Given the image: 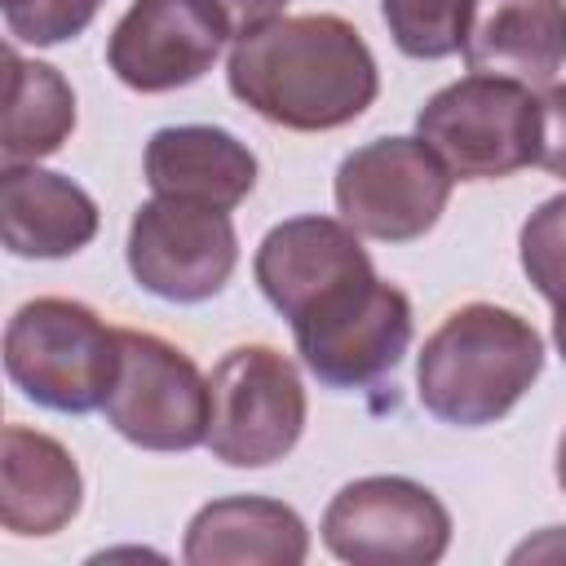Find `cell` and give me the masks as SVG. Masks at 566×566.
Instances as JSON below:
<instances>
[{"label": "cell", "mask_w": 566, "mask_h": 566, "mask_svg": "<svg viewBox=\"0 0 566 566\" xmlns=\"http://www.w3.org/2000/svg\"><path fill=\"white\" fill-rule=\"evenodd\" d=\"M84 504L75 455L27 424L0 433V522L9 535H57Z\"/></svg>", "instance_id": "obj_16"}, {"label": "cell", "mask_w": 566, "mask_h": 566, "mask_svg": "<svg viewBox=\"0 0 566 566\" xmlns=\"http://www.w3.org/2000/svg\"><path fill=\"white\" fill-rule=\"evenodd\" d=\"M146 186L159 199L230 212L256 186V155L217 124H168L146 142Z\"/></svg>", "instance_id": "obj_13"}, {"label": "cell", "mask_w": 566, "mask_h": 566, "mask_svg": "<svg viewBox=\"0 0 566 566\" xmlns=\"http://www.w3.org/2000/svg\"><path fill=\"white\" fill-rule=\"evenodd\" d=\"M208 4H212L217 18L226 22L230 40H239V35H248V31H256V27L274 22V18H283V4H287V0H208Z\"/></svg>", "instance_id": "obj_23"}, {"label": "cell", "mask_w": 566, "mask_h": 566, "mask_svg": "<svg viewBox=\"0 0 566 566\" xmlns=\"http://www.w3.org/2000/svg\"><path fill=\"white\" fill-rule=\"evenodd\" d=\"M226 80L252 115L292 133L345 128L380 93L367 40L336 13L274 18L239 35Z\"/></svg>", "instance_id": "obj_1"}, {"label": "cell", "mask_w": 566, "mask_h": 566, "mask_svg": "<svg viewBox=\"0 0 566 566\" xmlns=\"http://www.w3.org/2000/svg\"><path fill=\"white\" fill-rule=\"evenodd\" d=\"M380 18L407 57L438 62L464 49L478 22V0H380Z\"/></svg>", "instance_id": "obj_19"}, {"label": "cell", "mask_w": 566, "mask_h": 566, "mask_svg": "<svg viewBox=\"0 0 566 566\" xmlns=\"http://www.w3.org/2000/svg\"><path fill=\"white\" fill-rule=\"evenodd\" d=\"M4 371L35 407L84 416L106 402L119 376V332L84 301L35 296L4 327Z\"/></svg>", "instance_id": "obj_3"}, {"label": "cell", "mask_w": 566, "mask_h": 566, "mask_svg": "<svg viewBox=\"0 0 566 566\" xmlns=\"http://www.w3.org/2000/svg\"><path fill=\"white\" fill-rule=\"evenodd\" d=\"M124 252L137 287L159 301L199 305L230 283L239 265V234L230 212L155 195L133 212Z\"/></svg>", "instance_id": "obj_10"}, {"label": "cell", "mask_w": 566, "mask_h": 566, "mask_svg": "<svg viewBox=\"0 0 566 566\" xmlns=\"http://www.w3.org/2000/svg\"><path fill=\"white\" fill-rule=\"evenodd\" d=\"M106 0H0L4 27L13 40L49 49L75 40L102 9Z\"/></svg>", "instance_id": "obj_21"}, {"label": "cell", "mask_w": 566, "mask_h": 566, "mask_svg": "<svg viewBox=\"0 0 566 566\" xmlns=\"http://www.w3.org/2000/svg\"><path fill=\"white\" fill-rule=\"evenodd\" d=\"M71 133H75V93L62 80V71L9 49L4 128H0L4 164H40L44 155H57Z\"/></svg>", "instance_id": "obj_18"}, {"label": "cell", "mask_w": 566, "mask_h": 566, "mask_svg": "<svg viewBox=\"0 0 566 566\" xmlns=\"http://www.w3.org/2000/svg\"><path fill=\"white\" fill-rule=\"evenodd\" d=\"M460 53L478 75H504L526 88L553 84L566 66V0H495Z\"/></svg>", "instance_id": "obj_17"}, {"label": "cell", "mask_w": 566, "mask_h": 566, "mask_svg": "<svg viewBox=\"0 0 566 566\" xmlns=\"http://www.w3.org/2000/svg\"><path fill=\"white\" fill-rule=\"evenodd\" d=\"M208 451L230 469H265L305 433V385L287 354L234 345L208 376Z\"/></svg>", "instance_id": "obj_5"}, {"label": "cell", "mask_w": 566, "mask_h": 566, "mask_svg": "<svg viewBox=\"0 0 566 566\" xmlns=\"http://www.w3.org/2000/svg\"><path fill=\"white\" fill-rule=\"evenodd\" d=\"M411 301L385 279H358L292 318L301 363L327 389H363L394 371L411 345Z\"/></svg>", "instance_id": "obj_7"}, {"label": "cell", "mask_w": 566, "mask_h": 566, "mask_svg": "<svg viewBox=\"0 0 566 566\" xmlns=\"http://www.w3.org/2000/svg\"><path fill=\"white\" fill-rule=\"evenodd\" d=\"M323 544L349 566H433L451 544L447 504L398 473L345 482L323 513Z\"/></svg>", "instance_id": "obj_8"}, {"label": "cell", "mask_w": 566, "mask_h": 566, "mask_svg": "<svg viewBox=\"0 0 566 566\" xmlns=\"http://www.w3.org/2000/svg\"><path fill=\"white\" fill-rule=\"evenodd\" d=\"M526 557H566V526H548L539 539H526L522 548H513V562Z\"/></svg>", "instance_id": "obj_24"}, {"label": "cell", "mask_w": 566, "mask_h": 566, "mask_svg": "<svg viewBox=\"0 0 566 566\" xmlns=\"http://www.w3.org/2000/svg\"><path fill=\"white\" fill-rule=\"evenodd\" d=\"M97 203L84 186L40 164H4L0 172V234L13 256L62 261L93 243Z\"/></svg>", "instance_id": "obj_14"}, {"label": "cell", "mask_w": 566, "mask_h": 566, "mask_svg": "<svg viewBox=\"0 0 566 566\" xmlns=\"http://www.w3.org/2000/svg\"><path fill=\"white\" fill-rule=\"evenodd\" d=\"M181 557L186 566H301L310 557V531L283 500L226 495L190 517Z\"/></svg>", "instance_id": "obj_15"}, {"label": "cell", "mask_w": 566, "mask_h": 566, "mask_svg": "<svg viewBox=\"0 0 566 566\" xmlns=\"http://www.w3.org/2000/svg\"><path fill=\"white\" fill-rule=\"evenodd\" d=\"M252 274H256V287L265 292V301L292 323L323 296H332L358 279H371L376 265H371L367 248L358 243L354 226L310 212V217L279 221L261 239V248L252 256Z\"/></svg>", "instance_id": "obj_12"}, {"label": "cell", "mask_w": 566, "mask_h": 566, "mask_svg": "<svg viewBox=\"0 0 566 566\" xmlns=\"http://www.w3.org/2000/svg\"><path fill=\"white\" fill-rule=\"evenodd\" d=\"M451 181L455 177L420 137H376L340 159L332 195L340 221L363 239L411 243L447 212Z\"/></svg>", "instance_id": "obj_9"}, {"label": "cell", "mask_w": 566, "mask_h": 566, "mask_svg": "<svg viewBox=\"0 0 566 566\" xmlns=\"http://www.w3.org/2000/svg\"><path fill=\"white\" fill-rule=\"evenodd\" d=\"M544 172L566 181V84H548L539 97V159Z\"/></svg>", "instance_id": "obj_22"}, {"label": "cell", "mask_w": 566, "mask_h": 566, "mask_svg": "<svg viewBox=\"0 0 566 566\" xmlns=\"http://www.w3.org/2000/svg\"><path fill=\"white\" fill-rule=\"evenodd\" d=\"M553 345H557V354L566 363V301L553 305Z\"/></svg>", "instance_id": "obj_25"}, {"label": "cell", "mask_w": 566, "mask_h": 566, "mask_svg": "<svg viewBox=\"0 0 566 566\" xmlns=\"http://www.w3.org/2000/svg\"><path fill=\"white\" fill-rule=\"evenodd\" d=\"M517 256H522L526 279L535 283V292L548 305L566 301V190L544 199L526 217L522 239H517Z\"/></svg>", "instance_id": "obj_20"}, {"label": "cell", "mask_w": 566, "mask_h": 566, "mask_svg": "<svg viewBox=\"0 0 566 566\" xmlns=\"http://www.w3.org/2000/svg\"><path fill=\"white\" fill-rule=\"evenodd\" d=\"M102 411L142 451H190L208 442L212 389L186 349L155 332L119 327V376Z\"/></svg>", "instance_id": "obj_6"}, {"label": "cell", "mask_w": 566, "mask_h": 566, "mask_svg": "<svg viewBox=\"0 0 566 566\" xmlns=\"http://www.w3.org/2000/svg\"><path fill=\"white\" fill-rule=\"evenodd\" d=\"M544 371L539 332L491 301L451 310L416 358L420 407L455 429L504 420Z\"/></svg>", "instance_id": "obj_2"}, {"label": "cell", "mask_w": 566, "mask_h": 566, "mask_svg": "<svg viewBox=\"0 0 566 566\" xmlns=\"http://www.w3.org/2000/svg\"><path fill=\"white\" fill-rule=\"evenodd\" d=\"M416 137L455 181L513 177L539 159V102L517 80L473 71L420 106Z\"/></svg>", "instance_id": "obj_4"}, {"label": "cell", "mask_w": 566, "mask_h": 566, "mask_svg": "<svg viewBox=\"0 0 566 566\" xmlns=\"http://www.w3.org/2000/svg\"><path fill=\"white\" fill-rule=\"evenodd\" d=\"M557 486L566 491V433L557 438Z\"/></svg>", "instance_id": "obj_26"}, {"label": "cell", "mask_w": 566, "mask_h": 566, "mask_svg": "<svg viewBox=\"0 0 566 566\" xmlns=\"http://www.w3.org/2000/svg\"><path fill=\"white\" fill-rule=\"evenodd\" d=\"M226 40L208 0H133L106 40V66L133 93H172L203 80Z\"/></svg>", "instance_id": "obj_11"}]
</instances>
